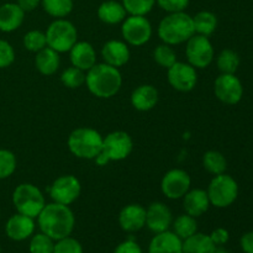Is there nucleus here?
Segmentation results:
<instances>
[{
    "instance_id": "obj_6",
    "label": "nucleus",
    "mask_w": 253,
    "mask_h": 253,
    "mask_svg": "<svg viewBox=\"0 0 253 253\" xmlns=\"http://www.w3.org/2000/svg\"><path fill=\"white\" fill-rule=\"evenodd\" d=\"M133 142L131 136L125 131H114L103 140V148L95 158L99 166H105L113 161H123L132 152Z\"/></svg>"
},
{
    "instance_id": "obj_42",
    "label": "nucleus",
    "mask_w": 253,
    "mask_h": 253,
    "mask_svg": "<svg viewBox=\"0 0 253 253\" xmlns=\"http://www.w3.org/2000/svg\"><path fill=\"white\" fill-rule=\"evenodd\" d=\"M114 253H142V249L133 240H126L116 247Z\"/></svg>"
},
{
    "instance_id": "obj_12",
    "label": "nucleus",
    "mask_w": 253,
    "mask_h": 253,
    "mask_svg": "<svg viewBox=\"0 0 253 253\" xmlns=\"http://www.w3.org/2000/svg\"><path fill=\"white\" fill-rule=\"evenodd\" d=\"M214 91L216 98L227 105L240 103L244 95V86L241 81L235 74L221 73L214 83Z\"/></svg>"
},
{
    "instance_id": "obj_21",
    "label": "nucleus",
    "mask_w": 253,
    "mask_h": 253,
    "mask_svg": "<svg viewBox=\"0 0 253 253\" xmlns=\"http://www.w3.org/2000/svg\"><path fill=\"white\" fill-rule=\"evenodd\" d=\"M210 207V200L207 190L204 189H189V192L183 197V208L185 214L193 217H199L208 211Z\"/></svg>"
},
{
    "instance_id": "obj_25",
    "label": "nucleus",
    "mask_w": 253,
    "mask_h": 253,
    "mask_svg": "<svg viewBox=\"0 0 253 253\" xmlns=\"http://www.w3.org/2000/svg\"><path fill=\"white\" fill-rule=\"evenodd\" d=\"M126 10L124 7L123 2L115 1V0H106L101 2L98 7V17L100 21L108 25L120 24L125 20Z\"/></svg>"
},
{
    "instance_id": "obj_22",
    "label": "nucleus",
    "mask_w": 253,
    "mask_h": 253,
    "mask_svg": "<svg viewBox=\"0 0 253 253\" xmlns=\"http://www.w3.org/2000/svg\"><path fill=\"white\" fill-rule=\"evenodd\" d=\"M26 12L16 2L0 5V31L12 32L22 25Z\"/></svg>"
},
{
    "instance_id": "obj_40",
    "label": "nucleus",
    "mask_w": 253,
    "mask_h": 253,
    "mask_svg": "<svg viewBox=\"0 0 253 253\" xmlns=\"http://www.w3.org/2000/svg\"><path fill=\"white\" fill-rule=\"evenodd\" d=\"M156 4L170 14V12L184 11L189 5V0H156Z\"/></svg>"
},
{
    "instance_id": "obj_24",
    "label": "nucleus",
    "mask_w": 253,
    "mask_h": 253,
    "mask_svg": "<svg viewBox=\"0 0 253 253\" xmlns=\"http://www.w3.org/2000/svg\"><path fill=\"white\" fill-rule=\"evenodd\" d=\"M59 53L48 46L37 52L35 57V66L43 76H52L56 73L59 68Z\"/></svg>"
},
{
    "instance_id": "obj_36",
    "label": "nucleus",
    "mask_w": 253,
    "mask_h": 253,
    "mask_svg": "<svg viewBox=\"0 0 253 253\" xmlns=\"http://www.w3.org/2000/svg\"><path fill=\"white\" fill-rule=\"evenodd\" d=\"M121 2L127 14L141 16H146L156 5V0H121Z\"/></svg>"
},
{
    "instance_id": "obj_30",
    "label": "nucleus",
    "mask_w": 253,
    "mask_h": 253,
    "mask_svg": "<svg viewBox=\"0 0 253 253\" xmlns=\"http://www.w3.org/2000/svg\"><path fill=\"white\" fill-rule=\"evenodd\" d=\"M44 11L56 19H64L73 10V0H41Z\"/></svg>"
},
{
    "instance_id": "obj_14",
    "label": "nucleus",
    "mask_w": 253,
    "mask_h": 253,
    "mask_svg": "<svg viewBox=\"0 0 253 253\" xmlns=\"http://www.w3.org/2000/svg\"><path fill=\"white\" fill-rule=\"evenodd\" d=\"M167 78L170 86L182 93L193 90L198 83L197 69L184 62L177 61L172 67H169Z\"/></svg>"
},
{
    "instance_id": "obj_34",
    "label": "nucleus",
    "mask_w": 253,
    "mask_h": 253,
    "mask_svg": "<svg viewBox=\"0 0 253 253\" xmlns=\"http://www.w3.org/2000/svg\"><path fill=\"white\" fill-rule=\"evenodd\" d=\"M24 47L27 51L37 53L47 47L46 34L40 30H31L24 36Z\"/></svg>"
},
{
    "instance_id": "obj_23",
    "label": "nucleus",
    "mask_w": 253,
    "mask_h": 253,
    "mask_svg": "<svg viewBox=\"0 0 253 253\" xmlns=\"http://www.w3.org/2000/svg\"><path fill=\"white\" fill-rule=\"evenodd\" d=\"M157 103L158 90L151 84H142L131 94V104L138 111L152 110Z\"/></svg>"
},
{
    "instance_id": "obj_26",
    "label": "nucleus",
    "mask_w": 253,
    "mask_h": 253,
    "mask_svg": "<svg viewBox=\"0 0 253 253\" xmlns=\"http://www.w3.org/2000/svg\"><path fill=\"white\" fill-rule=\"evenodd\" d=\"M216 246L209 235L197 232L183 241V253H214Z\"/></svg>"
},
{
    "instance_id": "obj_17",
    "label": "nucleus",
    "mask_w": 253,
    "mask_h": 253,
    "mask_svg": "<svg viewBox=\"0 0 253 253\" xmlns=\"http://www.w3.org/2000/svg\"><path fill=\"white\" fill-rule=\"evenodd\" d=\"M35 219L22 214H15L7 220L5 225L6 236L12 241H24L27 240L35 231Z\"/></svg>"
},
{
    "instance_id": "obj_46",
    "label": "nucleus",
    "mask_w": 253,
    "mask_h": 253,
    "mask_svg": "<svg viewBox=\"0 0 253 253\" xmlns=\"http://www.w3.org/2000/svg\"><path fill=\"white\" fill-rule=\"evenodd\" d=\"M0 253H1V249H0Z\"/></svg>"
},
{
    "instance_id": "obj_15",
    "label": "nucleus",
    "mask_w": 253,
    "mask_h": 253,
    "mask_svg": "<svg viewBox=\"0 0 253 253\" xmlns=\"http://www.w3.org/2000/svg\"><path fill=\"white\" fill-rule=\"evenodd\" d=\"M173 222L172 211L166 204L160 202L152 203L146 209V226L153 234L167 231Z\"/></svg>"
},
{
    "instance_id": "obj_16",
    "label": "nucleus",
    "mask_w": 253,
    "mask_h": 253,
    "mask_svg": "<svg viewBox=\"0 0 253 253\" xmlns=\"http://www.w3.org/2000/svg\"><path fill=\"white\" fill-rule=\"evenodd\" d=\"M119 225L125 232H137L146 226V209L140 204H130L119 214Z\"/></svg>"
},
{
    "instance_id": "obj_7",
    "label": "nucleus",
    "mask_w": 253,
    "mask_h": 253,
    "mask_svg": "<svg viewBox=\"0 0 253 253\" xmlns=\"http://www.w3.org/2000/svg\"><path fill=\"white\" fill-rule=\"evenodd\" d=\"M47 46L58 53L71 51L72 47L78 41V32L76 26L66 19H56L47 27Z\"/></svg>"
},
{
    "instance_id": "obj_27",
    "label": "nucleus",
    "mask_w": 253,
    "mask_h": 253,
    "mask_svg": "<svg viewBox=\"0 0 253 253\" xmlns=\"http://www.w3.org/2000/svg\"><path fill=\"white\" fill-rule=\"evenodd\" d=\"M193 24H194L195 34L209 37L216 30L217 17L211 11L203 10L193 16Z\"/></svg>"
},
{
    "instance_id": "obj_9",
    "label": "nucleus",
    "mask_w": 253,
    "mask_h": 253,
    "mask_svg": "<svg viewBox=\"0 0 253 253\" xmlns=\"http://www.w3.org/2000/svg\"><path fill=\"white\" fill-rule=\"evenodd\" d=\"M185 56L188 63L195 69H204L211 64L214 59V47L209 37L203 35H193L187 41Z\"/></svg>"
},
{
    "instance_id": "obj_19",
    "label": "nucleus",
    "mask_w": 253,
    "mask_h": 253,
    "mask_svg": "<svg viewBox=\"0 0 253 253\" xmlns=\"http://www.w3.org/2000/svg\"><path fill=\"white\" fill-rule=\"evenodd\" d=\"M72 66L88 72L94 64H96V52L89 42L77 41L69 51Z\"/></svg>"
},
{
    "instance_id": "obj_18",
    "label": "nucleus",
    "mask_w": 253,
    "mask_h": 253,
    "mask_svg": "<svg viewBox=\"0 0 253 253\" xmlns=\"http://www.w3.org/2000/svg\"><path fill=\"white\" fill-rule=\"evenodd\" d=\"M101 57L104 59V63L119 68V67L125 66L128 62L130 49L126 42L120 41V40H110L101 48Z\"/></svg>"
},
{
    "instance_id": "obj_28",
    "label": "nucleus",
    "mask_w": 253,
    "mask_h": 253,
    "mask_svg": "<svg viewBox=\"0 0 253 253\" xmlns=\"http://www.w3.org/2000/svg\"><path fill=\"white\" fill-rule=\"evenodd\" d=\"M172 225L173 232H174L180 240H183V241L198 232L197 220H195V217L190 216V215L188 214L179 215V216L172 222Z\"/></svg>"
},
{
    "instance_id": "obj_39",
    "label": "nucleus",
    "mask_w": 253,
    "mask_h": 253,
    "mask_svg": "<svg viewBox=\"0 0 253 253\" xmlns=\"http://www.w3.org/2000/svg\"><path fill=\"white\" fill-rule=\"evenodd\" d=\"M15 61V51L5 40H0V69L7 68Z\"/></svg>"
},
{
    "instance_id": "obj_3",
    "label": "nucleus",
    "mask_w": 253,
    "mask_h": 253,
    "mask_svg": "<svg viewBox=\"0 0 253 253\" xmlns=\"http://www.w3.org/2000/svg\"><path fill=\"white\" fill-rule=\"evenodd\" d=\"M157 32L163 43L169 46L184 43L195 35L193 16L184 11L170 12L161 20Z\"/></svg>"
},
{
    "instance_id": "obj_37",
    "label": "nucleus",
    "mask_w": 253,
    "mask_h": 253,
    "mask_svg": "<svg viewBox=\"0 0 253 253\" xmlns=\"http://www.w3.org/2000/svg\"><path fill=\"white\" fill-rule=\"evenodd\" d=\"M16 165V157L11 151L0 150V179H6L14 174Z\"/></svg>"
},
{
    "instance_id": "obj_5",
    "label": "nucleus",
    "mask_w": 253,
    "mask_h": 253,
    "mask_svg": "<svg viewBox=\"0 0 253 253\" xmlns=\"http://www.w3.org/2000/svg\"><path fill=\"white\" fill-rule=\"evenodd\" d=\"M12 204L19 214L36 219L46 205V200L36 185L22 183L12 193Z\"/></svg>"
},
{
    "instance_id": "obj_44",
    "label": "nucleus",
    "mask_w": 253,
    "mask_h": 253,
    "mask_svg": "<svg viewBox=\"0 0 253 253\" xmlns=\"http://www.w3.org/2000/svg\"><path fill=\"white\" fill-rule=\"evenodd\" d=\"M25 12L34 11L40 4H41V0H17L16 2Z\"/></svg>"
},
{
    "instance_id": "obj_33",
    "label": "nucleus",
    "mask_w": 253,
    "mask_h": 253,
    "mask_svg": "<svg viewBox=\"0 0 253 253\" xmlns=\"http://www.w3.org/2000/svg\"><path fill=\"white\" fill-rule=\"evenodd\" d=\"M61 82L69 89H77L85 84V72L77 67H69L61 74Z\"/></svg>"
},
{
    "instance_id": "obj_43",
    "label": "nucleus",
    "mask_w": 253,
    "mask_h": 253,
    "mask_svg": "<svg viewBox=\"0 0 253 253\" xmlns=\"http://www.w3.org/2000/svg\"><path fill=\"white\" fill-rule=\"evenodd\" d=\"M240 245H241L242 251L245 253H253V231L242 235Z\"/></svg>"
},
{
    "instance_id": "obj_10",
    "label": "nucleus",
    "mask_w": 253,
    "mask_h": 253,
    "mask_svg": "<svg viewBox=\"0 0 253 253\" xmlns=\"http://www.w3.org/2000/svg\"><path fill=\"white\" fill-rule=\"evenodd\" d=\"M121 34L127 44L135 47L143 46L152 37V26L146 16L130 15L123 21Z\"/></svg>"
},
{
    "instance_id": "obj_35",
    "label": "nucleus",
    "mask_w": 253,
    "mask_h": 253,
    "mask_svg": "<svg viewBox=\"0 0 253 253\" xmlns=\"http://www.w3.org/2000/svg\"><path fill=\"white\" fill-rule=\"evenodd\" d=\"M54 242V240L44 235L43 232L34 235L29 245L30 253H53Z\"/></svg>"
},
{
    "instance_id": "obj_38",
    "label": "nucleus",
    "mask_w": 253,
    "mask_h": 253,
    "mask_svg": "<svg viewBox=\"0 0 253 253\" xmlns=\"http://www.w3.org/2000/svg\"><path fill=\"white\" fill-rule=\"evenodd\" d=\"M53 253H83V247L78 240L68 236L54 242Z\"/></svg>"
},
{
    "instance_id": "obj_11",
    "label": "nucleus",
    "mask_w": 253,
    "mask_h": 253,
    "mask_svg": "<svg viewBox=\"0 0 253 253\" xmlns=\"http://www.w3.org/2000/svg\"><path fill=\"white\" fill-rule=\"evenodd\" d=\"M82 192L81 182L72 174L61 175L52 183L49 188V195L54 203L63 205H71L79 198Z\"/></svg>"
},
{
    "instance_id": "obj_4",
    "label": "nucleus",
    "mask_w": 253,
    "mask_h": 253,
    "mask_svg": "<svg viewBox=\"0 0 253 253\" xmlns=\"http://www.w3.org/2000/svg\"><path fill=\"white\" fill-rule=\"evenodd\" d=\"M104 137L90 127L76 128L69 135L67 145L76 157L82 160H95L101 152Z\"/></svg>"
},
{
    "instance_id": "obj_13",
    "label": "nucleus",
    "mask_w": 253,
    "mask_h": 253,
    "mask_svg": "<svg viewBox=\"0 0 253 253\" xmlns=\"http://www.w3.org/2000/svg\"><path fill=\"white\" fill-rule=\"evenodd\" d=\"M192 179L190 175L185 170L174 168L170 169L163 175L162 182H161V190L166 198L168 199H180L184 197L190 189Z\"/></svg>"
},
{
    "instance_id": "obj_20",
    "label": "nucleus",
    "mask_w": 253,
    "mask_h": 253,
    "mask_svg": "<svg viewBox=\"0 0 253 253\" xmlns=\"http://www.w3.org/2000/svg\"><path fill=\"white\" fill-rule=\"evenodd\" d=\"M148 253H183V240L168 230L156 234L150 242Z\"/></svg>"
},
{
    "instance_id": "obj_45",
    "label": "nucleus",
    "mask_w": 253,
    "mask_h": 253,
    "mask_svg": "<svg viewBox=\"0 0 253 253\" xmlns=\"http://www.w3.org/2000/svg\"><path fill=\"white\" fill-rule=\"evenodd\" d=\"M214 253H229V252H227V250H225L222 246H219V247H216V249H215Z\"/></svg>"
},
{
    "instance_id": "obj_31",
    "label": "nucleus",
    "mask_w": 253,
    "mask_h": 253,
    "mask_svg": "<svg viewBox=\"0 0 253 253\" xmlns=\"http://www.w3.org/2000/svg\"><path fill=\"white\" fill-rule=\"evenodd\" d=\"M217 68L221 73L235 74L240 66V57L234 49H222L216 58Z\"/></svg>"
},
{
    "instance_id": "obj_8",
    "label": "nucleus",
    "mask_w": 253,
    "mask_h": 253,
    "mask_svg": "<svg viewBox=\"0 0 253 253\" xmlns=\"http://www.w3.org/2000/svg\"><path fill=\"white\" fill-rule=\"evenodd\" d=\"M207 193L210 205L224 209L236 202L239 197V185L231 175L222 173L212 178Z\"/></svg>"
},
{
    "instance_id": "obj_41",
    "label": "nucleus",
    "mask_w": 253,
    "mask_h": 253,
    "mask_svg": "<svg viewBox=\"0 0 253 253\" xmlns=\"http://www.w3.org/2000/svg\"><path fill=\"white\" fill-rule=\"evenodd\" d=\"M209 236L216 247L224 246L225 244H227V241H229V239H230L229 231H227L226 229H224V227L215 229L214 231L209 235Z\"/></svg>"
},
{
    "instance_id": "obj_32",
    "label": "nucleus",
    "mask_w": 253,
    "mask_h": 253,
    "mask_svg": "<svg viewBox=\"0 0 253 253\" xmlns=\"http://www.w3.org/2000/svg\"><path fill=\"white\" fill-rule=\"evenodd\" d=\"M153 58H155L156 63L160 64L163 68L168 69L177 62V53L172 48V46L162 43L155 48V51H153Z\"/></svg>"
},
{
    "instance_id": "obj_1",
    "label": "nucleus",
    "mask_w": 253,
    "mask_h": 253,
    "mask_svg": "<svg viewBox=\"0 0 253 253\" xmlns=\"http://www.w3.org/2000/svg\"><path fill=\"white\" fill-rule=\"evenodd\" d=\"M40 230L54 241L71 236L76 225V217L68 205L49 203L44 205L37 216Z\"/></svg>"
},
{
    "instance_id": "obj_2",
    "label": "nucleus",
    "mask_w": 253,
    "mask_h": 253,
    "mask_svg": "<svg viewBox=\"0 0 253 253\" xmlns=\"http://www.w3.org/2000/svg\"><path fill=\"white\" fill-rule=\"evenodd\" d=\"M85 84L94 96L109 99L119 93L123 85V77L116 67L96 63L86 72Z\"/></svg>"
},
{
    "instance_id": "obj_29",
    "label": "nucleus",
    "mask_w": 253,
    "mask_h": 253,
    "mask_svg": "<svg viewBox=\"0 0 253 253\" xmlns=\"http://www.w3.org/2000/svg\"><path fill=\"white\" fill-rule=\"evenodd\" d=\"M203 166L209 173L214 175H219L225 173L227 162L225 156L219 151H208L203 156Z\"/></svg>"
}]
</instances>
